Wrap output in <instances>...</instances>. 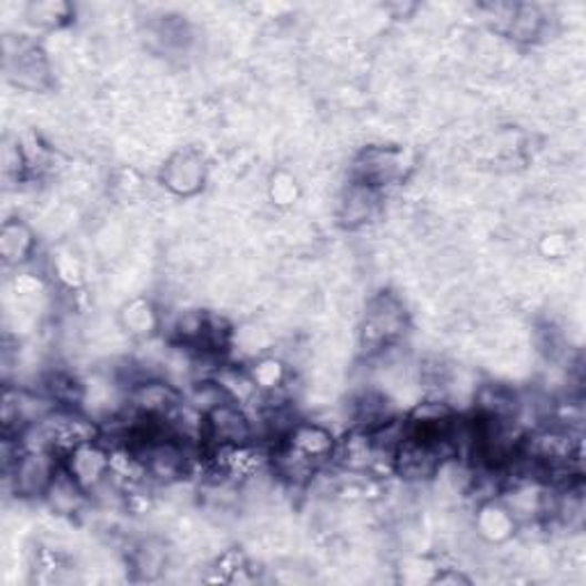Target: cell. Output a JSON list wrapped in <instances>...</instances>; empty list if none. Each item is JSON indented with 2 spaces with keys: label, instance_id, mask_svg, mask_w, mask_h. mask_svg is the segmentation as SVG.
Masks as SVG:
<instances>
[{
  "label": "cell",
  "instance_id": "obj_18",
  "mask_svg": "<svg viewBox=\"0 0 586 586\" xmlns=\"http://www.w3.org/2000/svg\"><path fill=\"white\" fill-rule=\"evenodd\" d=\"M296 198V183H293L286 174L277 176V183H273V200L277 204H291Z\"/></svg>",
  "mask_w": 586,
  "mask_h": 586
},
{
  "label": "cell",
  "instance_id": "obj_4",
  "mask_svg": "<svg viewBox=\"0 0 586 586\" xmlns=\"http://www.w3.org/2000/svg\"><path fill=\"white\" fill-rule=\"evenodd\" d=\"M19 497H47L58 476V456L44 449H21L14 465L8 469Z\"/></svg>",
  "mask_w": 586,
  "mask_h": 586
},
{
  "label": "cell",
  "instance_id": "obj_3",
  "mask_svg": "<svg viewBox=\"0 0 586 586\" xmlns=\"http://www.w3.org/2000/svg\"><path fill=\"white\" fill-rule=\"evenodd\" d=\"M408 168L411 159L403 150H396V146H366L353 163V181L383 191L385 186H392V183H398L406 176Z\"/></svg>",
  "mask_w": 586,
  "mask_h": 586
},
{
  "label": "cell",
  "instance_id": "obj_12",
  "mask_svg": "<svg viewBox=\"0 0 586 586\" xmlns=\"http://www.w3.org/2000/svg\"><path fill=\"white\" fill-rule=\"evenodd\" d=\"M476 529L488 540H504L516 529V518L502 502H486L476 516Z\"/></svg>",
  "mask_w": 586,
  "mask_h": 586
},
{
  "label": "cell",
  "instance_id": "obj_16",
  "mask_svg": "<svg viewBox=\"0 0 586 586\" xmlns=\"http://www.w3.org/2000/svg\"><path fill=\"white\" fill-rule=\"evenodd\" d=\"M122 325L127 327V333H131L135 337H146L152 333V330H156L159 314L154 312V307L150 303L133 301L122 312Z\"/></svg>",
  "mask_w": 586,
  "mask_h": 586
},
{
  "label": "cell",
  "instance_id": "obj_8",
  "mask_svg": "<svg viewBox=\"0 0 586 586\" xmlns=\"http://www.w3.org/2000/svg\"><path fill=\"white\" fill-rule=\"evenodd\" d=\"M64 469L88 495H92L99 486L108 482L110 452L99 440H94V443L81 445L79 449H73L69 456H64Z\"/></svg>",
  "mask_w": 586,
  "mask_h": 586
},
{
  "label": "cell",
  "instance_id": "obj_1",
  "mask_svg": "<svg viewBox=\"0 0 586 586\" xmlns=\"http://www.w3.org/2000/svg\"><path fill=\"white\" fill-rule=\"evenodd\" d=\"M335 437L325 426L299 422L277 440L275 449L271 452V467L282 482L305 486L335 456Z\"/></svg>",
  "mask_w": 586,
  "mask_h": 586
},
{
  "label": "cell",
  "instance_id": "obj_10",
  "mask_svg": "<svg viewBox=\"0 0 586 586\" xmlns=\"http://www.w3.org/2000/svg\"><path fill=\"white\" fill-rule=\"evenodd\" d=\"M378 195L381 191L366 186V183L353 181L348 183V189L344 191L340 200V220L342 225L355 230L364 225L366 220H372L376 209H378Z\"/></svg>",
  "mask_w": 586,
  "mask_h": 586
},
{
  "label": "cell",
  "instance_id": "obj_11",
  "mask_svg": "<svg viewBox=\"0 0 586 586\" xmlns=\"http://www.w3.org/2000/svg\"><path fill=\"white\" fill-rule=\"evenodd\" d=\"M34 250V236L21 220H8L0 230V254L8 264H21Z\"/></svg>",
  "mask_w": 586,
  "mask_h": 586
},
{
  "label": "cell",
  "instance_id": "obj_2",
  "mask_svg": "<svg viewBox=\"0 0 586 586\" xmlns=\"http://www.w3.org/2000/svg\"><path fill=\"white\" fill-rule=\"evenodd\" d=\"M406 333V310L392 296V293H381L366 307L362 330H360V344L362 348L376 355L387 351L398 337Z\"/></svg>",
  "mask_w": 586,
  "mask_h": 586
},
{
  "label": "cell",
  "instance_id": "obj_9",
  "mask_svg": "<svg viewBox=\"0 0 586 586\" xmlns=\"http://www.w3.org/2000/svg\"><path fill=\"white\" fill-rule=\"evenodd\" d=\"M161 181H163V186L170 193L181 195V198H191V195L200 193L202 186H204V181H206V163L193 150L176 152L163 165Z\"/></svg>",
  "mask_w": 586,
  "mask_h": 586
},
{
  "label": "cell",
  "instance_id": "obj_13",
  "mask_svg": "<svg viewBox=\"0 0 586 586\" xmlns=\"http://www.w3.org/2000/svg\"><path fill=\"white\" fill-rule=\"evenodd\" d=\"M547 26V19L538 6H516L513 17L506 26V34H511L516 42H536Z\"/></svg>",
  "mask_w": 586,
  "mask_h": 586
},
{
  "label": "cell",
  "instance_id": "obj_15",
  "mask_svg": "<svg viewBox=\"0 0 586 586\" xmlns=\"http://www.w3.org/2000/svg\"><path fill=\"white\" fill-rule=\"evenodd\" d=\"M73 10L64 0H32L26 8V17L30 23L40 28H60L71 19Z\"/></svg>",
  "mask_w": 586,
  "mask_h": 586
},
{
  "label": "cell",
  "instance_id": "obj_5",
  "mask_svg": "<svg viewBox=\"0 0 586 586\" xmlns=\"http://www.w3.org/2000/svg\"><path fill=\"white\" fill-rule=\"evenodd\" d=\"M3 49L8 77L14 81V85L28 92H42L51 85V67L40 47H34L19 37L14 49L8 44H3Z\"/></svg>",
  "mask_w": 586,
  "mask_h": 586
},
{
  "label": "cell",
  "instance_id": "obj_6",
  "mask_svg": "<svg viewBox=\"0 0 586 586\" xmlns=\"http://www.w3.org/2000/svg\"><path fill=\"white\" fill-rule=\"evenodd\" d=\"M254 437V426L236 401H223L204 415V443L209 447L243 445Z\"/></svg>",
  "mask_w": 586,
  "mask_h": 586
},
{
  "label": "cell",
  "instance_id": "obj_7",
  "mask_svg": "<svg viewBox=\"0 0 586 586\" xmlns=\"http://www.w3.org/2000/svg\"><path fill=\"white\" fill-rule=\"evenodd\" d=\"M179 403V392L156 378L140 381L129 392V411L138 422H165Z\"/></svg>",
  "mask_w": 586,
  "mask_h": 586
},
{
  "label": "cell",
  "instance_id": "obj_17",
  "mask_svg": "<svg viewBox=\"0 0 586 586\" xmlns=\"http://www.w3.org/2000/svg\"><path fill=\"white\" fill-rule=\"evenodd\" d=\"M250 378H252L254 387L266 390V392L275 390L284 381V366L277 360H273V357H264V360H260L252 366Z\"/></svg>",
  "mask_w": 586,
  "mask_h": 586
},
{
  "label": "cell",
  "instance_id": "obj_14",
  "mask_svg": "<svg viewBox=\"0 0 586 586\" xmlns=\"http://www.w3.org/2000/svg\"><path fill=\"white\" fill-rule=\"evenodd\" d=\"M85 495L88 493L77 484V479H73V476L64 467H60L58 476L47 493V499H49L51 508L58 513H77L81 508Z\"/></svg>",
  "mask_w": 586,
  "mask_h": 586
}]
</instances>
